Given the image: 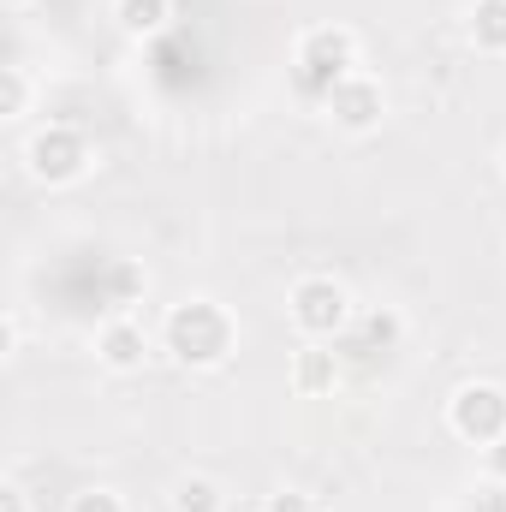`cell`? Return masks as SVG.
Segmentation results:
<instances>
[{"instance_id":"obj_1","label":"cell","mask_w":506,"mask_h":512,"mask_svg":"<svg viewBox=\"0 0 506 512\" xmlns=\"http://www.w3.org/2000/svg\"><path fill=\"white\" fill-rule=\"evenodd\" d=\"M161 346L173 364L185 370H221L233 352H239V322L227 304L215 298H179L167 316H161Z\"/></svg>"},{"instance_id":"obj_2","label":"cell","mask_w":506,"mask_h":512,"mask_svg":"<svg viewBox=\"0 0 506 512\" xmlns=\"http://www.w3.org/2000/svg\"><path fill=\"white\" fill-rule=\"evenodd\" d=\"M352 72H358V36H352L346 24H310V30L298 36L292 78H298V90H304V96L328 102V90H334V84H346Z\"/></svg>"},{"instance_id":"obj_3","label":"cell","mask_w":506,"mask_h":512,"mask_svg":"<svg viewBox=\"0 0 506 512\" xmlns=\"http://www.w3.org/2000/svg\"><path fill=\"white\" fill-rule=\"evenodd\" d=\"M286 316H292V328H298L304 340H340L358 310H352L346 280H334V274H304V280L286 292Z\"/></svg>"},{"instance_id":"obj_4","label":"cell","mask_w":506,"mask_h":512,"mask_svg":"<svg viewBox=\"0 0 506 512\" xmlns=\"http://www.w3.org/2000/svg\"><path fill=\"white\" fill-rule=\"evenodd\" d=\"M90 161H96L90 137H84V131H72V126H42L30 143H24V167H30V179H36V185H48V191L78 185V179L90 173Z\"/></svg>"},{"instance_id":"obj_5","label":"cell","mask_w":506,"mask_h":512,"mask_svg":"<svg viewBox=\"0 0 506 512\" xmlns=\"http://www.w3.org/2000/svg\"><path fill=\"white\" fill-rule=\"evenodd\" d=\"M447 429L465 441V447H495L506 441V387L501 382H465L453 387L447 399Z\"/></svg>"},{"instance_id":"obj_6","label":"cell","mask_w":506,"mask_h":512,"mask_svg":"<svg viewBox=\"0 0 506 512\" xmlns=\"http://www.w3.org/2000/svg\"><path fill=\"white\" fill-rule=\"evenodd\" d=\"M322 108H328V120L340 131L370 137V131H381V120H387V90H381V78H370V72H352L346 84L328 90Z\"/></svg>"},{"instance_id":"obj_7","label":"cell","mask_w":506,"mask_h":512,"mask_svg":"<svg viewBox=\"0 0 506 512\" xmlns=\"http://www.w3.org/2000/svg\"><path fill=\"white\" fill-rule=\"evenodd\" d=\"M96 364L114 370V376H137L149 364V334H143L137 316H108L96 328Z\"/></svg>"},{"instance_id":"obj_8","label":"cell","mask_w":506,"mask_h":512,"mask_svg":"<svg viewBox=\"0 0 506 512\" xmlns=\"http://www.w3.org/2000/svg\"><path fill=\"white\" fill-rule=\"evenodd\" d=\"M340 387V352L328 340H304L292 352V393L298 399H328Z\"/></svg>"},{"instance_id":"obj_9","label":"cell","mask_w":506,"mask_h":512,"mask_svg":"<svg viewBox=\"0 0 506 512\" xmlns=\"http://www.w3.org/2000/svg\"><path fill=\"white\" fill-rule=\"evenodd\" d=\"M465 30H471V48H477V54L506 60V0H471Z\"/></svg>"},{"instance_id":"obj_10","label":"cell","mask_w":506,"mask_h":512,"mask_svg":"<svg viewBox=\"0 0 506 512\" xmlns=\"http://www.w3.org/2000/svg\"><path fill=\"white\" fill-rule=\"evenodd\" d=\"M114 18L131 42H149L173 24V0H114Z\"/></svg>"},{"instance_id":"obj_11","label":"cell","mask_w":506,"mask_h":512,"mask_svg":"<svg viewBox=\"0 0 506 512\" xmlns=\"http://www.w3.org/2000/svg\"><path fill=\"white\" fill-rule=\"evenodd\" d=\"M167 501H173V512H227L221 483H215V477H197V471H191V477H179Z\"/></svg>"},{"instance_id":"obj_12","label":"cell","mask_w":506,"mask_h":512,"mask_svg":"<svg viewBox=\"0 0 506 512\" xmlns=\"http://www.w3.org/2000/svg\"><path fill=\"white\" fill-rule=\"evenodd\" d=\"M143 292H149V274L120 256V262L108 268V310H114V316H131V304H137Z\"/></svg>"},{"instance_id":"obj_13","label":"cell","mask_w":506,"mask_h":512,"mask_svg":"<svg viewBox=\"0 0 506 512\" xmlns=\"http://www.w3.org/2000/svg\"><path fill=\"white\" fill-rule=\"evenodd\" d=\"M30 102H36L30 72H24V66H0V120H24Z\"/></svg>"},{"instance_id":"obj_14","label":"cell","mask_w":506,"mask_h":512,"mask_svg":"<svg viewBox=\"0 0 506 512\" xmlns=\"http://www.w3.org/2000/svg\"><path fill=\"white\" fill-rule=\"evenodd\" d=\"M358 328H364V340H370V346H381V352H393V346L405 340V316H399V310H387V304H381V310H370Z\"/></svg>"},{"instance_id":"obj_15","label":"cell","mask_w":506,"mask_h":512,"mask_svg":"<svg viewBox=\"0 0 506 512\" xmlns=\"http://www.w3.org/2000/svg\"><path fill=\"white\" fill-rule=\"evenodd\" d=\"M66 512H126V495L120 489H108V483H90V489H78Z\"/></svg>"},{"instance_id":"obj_16","label":"cell","mask_w":506,"mask_h":512,"mask_svg":"<svg viewBox=\"0 0 506 512\" xmlns=\"http://www.w3.org/2000/svg\"><path fill=\"white\" fill-rule=\"evenodd\" d=\"M262 512H316V501H310L304 489H274V495L262 501Z\"/></svg>"},{"instance_id":"obj_17","label":"cell","mask_w":506,"mask_h":512,"mask_svg":"<svg viewBox=\"0 0 506 512\" xmlns=\"http://www.w3.org/2000/svg\"><path fill=\"white\" fill-rule=\"evenodd\" d=\"M483 477H489V483H506V441L483 447Z\"/></svg>"},{"instance_id":"obj_18","label":"cell","mask_w":506,"mask_h":512,"mask_svg":"<svg viewBox=\"0 0 506 512\" xmlns=\"http://www.w3.org/2000/svg\"><path fill=\"white\" fill-rule=\"evenodd\" d=\"M18 310H6V322H0V358H18Z\"/></svg>"},{"instance_id":"obj_19","label":"cell","mask_w":506,"mask_h":512,"mask_svg":"<svg viewBox=\"0 0 506 512\" xmlns=\"http://www.w3.org/2000/svg\"><path fill=\"white\" fill-rule=\"evenodd\" d=\"M0 512H30V495L18 483H0Z\"/></svg>"},{"instance_id":"obj_20","label":"cell","mask_w":506,"mask_h":512,"mask_svg":"<svg viewBox=\"0 0 506 512\" xmlns=\"http://www.w3.org/2000/svg\"><path fill=\"white\" fill-rule=\"evenodd\" d=\"M24 6H36V0H6V12H24Z\"/></svg>"},{"instance_id":"obj_21","label":"cell","mask_w":506,"mask_h":512,"mask_svg":"<svg viewBox=\"0 0 506 512\" xmlns=\"http://www.w3.org/2000/svg\"><path fill=\"white\" fill-rule=\"evenodd\" d=\"M501 173H506V149H501Z\"/></svg>"}]
</instances>
